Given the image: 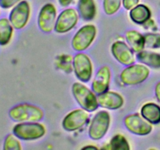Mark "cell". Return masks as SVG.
I'll return each instance as SVG.
<instances>
[{
    "label": "cell",
    "instance_id": "6da1fadb",
    "mask_svg": "<svg viewBox=\"0 0 160 150\" xmlns=\"http://www.w3.org/2000/svg\"><path fill=\"white\" fill-rule=\"evenodd\" d=\"M9 115L12 120L17 122H37L43 118L44 112L34 105L22 103L12 108Z\"/></svg>",
    "mask_w": 160,
    "mask_h": 150
},
{
    "label": "cell",
    "instance_id": "7a4b0ae2",
    "mask_svg": "<svg viewBox=\"0 0 160 150\" xmlns=\"http://www.w3.org/2000/svg\"><path fill=\"white\" fill-rule=\"evenodd\" d=\"M72 92L74 98L82 109L88 112H93L98 109L97 97L85 85L81 83H74L72 86Z\"/></svg>",
    "mask_w": 160,
    "mask_h": 150
},
{
    "label": "cell",
    "instance_id": "3957f363",
    "mask_svg": "<svg viewBox=\"0 0 160 150\" xmlns=\"http://www.w3.org/2000/svg\"><path fill=\"white\" fill-rule=\"evenodd\" d=\"M12 132L22 140H35L45 135V128L37 122H21L14 126Z\"/></svg>",
    "mask_w": 160,
    "mask_h": 150
},
{
    "label": "cell",
    "instance_id": "277c9868",
    "mask_svg": "<svg viewBox=\"0 0 160 150\" xmlns=\"http://www.w3.org/2000/svg\"><path fill=\"white\" fill-rule=\"evenodd\" d=\"M149 73L148 67L142 64H131L122 71L120 80L127 85H135L145 81Z\"/></svg>",
    "mask_w": 160,
    "mask_h": 150
},
{
    "label": "cell",
    "instance_id": "5b68a950",
    "mask_svg": "<svg viewBox=\"0 0 160 150\" xmlns=\"http://www.w3.org/2000/svg\"><path fill=\"white\" fill-rule=\"evenodd\" d=\"M110 123V116L106 111H99L95 114L88 129L89 137L93 140L102 138L107 133Z\"/></svg>",
    "mask_w": 160,
    "mask_h": 150
},
{
    "label": "cell",
    "instance_id": "8992f818",
    "mask_svg": "<svg viewBox=\"0 0 160 150\" xmlns=\"http://www.w3.org/2000/svg\"><path fill=\"white\" fill-rule=\"evenodd\" d=\"M96 35V28L92 24L85 25L78 30L72 39V47L76 51H84L87 49Z\"/></svg>",
    "mask_w": 160,
    "mask_h": 150
},
{
    "label": "cell",
    "instance_id": "52a82bcc",
    "mask_svg": "<svg viewBox=\"0 0 160 150\" xmlns=\"http://www.w3.org/2000/svg\"><path fill=\"white\" fill-rule=\"evenodd\" d=\"M73 70L77 78L83 82L90 81L92 75V63L88 56L78 53L73 58Z\"/></svg>",
    "mask_w": 160,
    "mask_h": 150
},
{
    "label": "cell",
    "instance_id": "ba28073f",
    "mask_svg": "<svg viewBox=\"0 0 160 150\" xmlns=\"http://www.w3.org/2000/svg\"><path fill=\"white\" fill-rule=\"evenodd\" d=\"M124 123L130 132L137 135H147L152 130L151 123L138 113L127 116L124 119Z\"/></svg>",
    "mask_w": 160,
    "mask_h": 150
},
{
    "label": "cell",
    "instance_id": "9c48e42d",
    "mask_svg": "<svg viewBox=\"0 0 160 150\" xmlns=\"http://www.w3.org/2000/svg\"><path fill=\"white\" fill-rule=\"evenodd\" d=\"M56 23V9L52 3H47L41 9L38 23L41 31L49 33L55 29Z\"/></svg>",
    "mask_w": 160,
    "mask_h": 150
},
{
    "label": "cell",
    "instance_id": "30bf717a",
    "mask_svg": "<svg viewBox=\"0 0 160 150\" xmlns=\"http://www.w3.org/2000/svg\"><path fill=\"white\" fill-rule=\"evenodd\" d=\"M30 6L27 1H21L10 12L9 21L14 28L22 29L26 26L30 17Z\"/></svg>",
    "mask_w": 160,
    "mask_h": 150
},
{
    "label": "cell",
    "instance_id": "8fae6325",
    "mask_svg": "<svg viewBox=\"0 0 160 150\" xmlns=\"http://www.w3.org/2000/svg\"><path fill=\"white\" fill-rule=\"evenodd\" d=\"M88 111L78 109L69 112L62 120V128L67 131H74L82 128L88 120Z\"/></svg>",
    "mask_w": 160,
    "mask_h": 150
},
{
    "label": "cell",
    "instance_id": "7c38bea8",
    "mask_svg": "<svg viewBox=\"0 0 160 150\" xmlns=\"http://www.w3.org/2000/svg\"><path fill=\"white\" fill-rule=\"evenodd\" d=\"M78 21V12L73 9H67L59 14L56 20L55 31L57 33H67L73 29Z\"/></svg>",
    "mask_w": 160,
    "mask_h": 150
},
{
    "label": "cell",
    "instance_id": "4fadbf2b",
    "mask_svg": "<svg viewBox=\"0 0 160 150\" xmlns=\"http://www.w3.org/2000/svg\"><path fill=\"white\" fill-rule=\"evenodd\" d=\"M111 51L114 58L123 65H131L135 61L132 49L125 42L120 41L114 42L111 47Z\"/></svg>",
    "mask_w": 160,
    "mask_h": 150
},
{
    "label": "cell",
    "instance_id": "5bb4252c",
    "mask_svg": "<svg viewBox=\"0 0 160 150\" xmlns=\"http://www.w3.org/2000/svg\"><path fill=\"white\" fill-rule=\"evenodd\" d=\"M98 105L108 109H117L123 105V98L119 93L114 92H105L97 96Z\"/></svg>",
    "mask_w": 160,
    "mask_h": 150
},
{
    "label": "cell",
    "instance_id": "9a60e30c",
    "mask_svg": "<svg viewBox=\"0 0 160 150\" xmlns=\"http://www.w3.org/2000/svg\"><path fill=\"white\" fill-rule=\"evenodd\" d=\"M111 72L107 66L101 67L97 72L92 82V89L96 94H102L109 88Z\"/></svg>",
    "mask_w": 160,
    "mask_h": 150
},
{
    "label": "cell",
    "instance_id": "2e32d148",
    "mask_svg": "<svg viewBox=\"0 0 160 150\" xmlns=\"http://www.w3.org/2000/svg\"><path fill=\"white\" fill-rule=\"evenodd\" d=\"M142 116L149 123L157 124L160 123V106L149 102L144 105L141 109Z\"/></svg>",
    "mask_w": 160,
    "mask_h": 150
},
{
    "label": "cell",
    "instance_id": "e0dca14e",
    "mask_svg": "<svg viewBox=\"0 0 160 150\" xmlns=\"http://www.w3.org/2000/svg\"><path fill=\"white\" fill-rule=\"evenodd\" d=\"M131 19L138 24H143L151 17V11L145 5H137L130 12Z\"/></svg>",
    "mask_w": 160,
    "mask_h": 150
},
{
    "label": "cell",
    "instance_id": "ac0fdd59",
    "mask_svg": "<svg viewBox=\"0 0 160 150\" xmlns=\"http://www.w3.org/2000/svg\"><path fill=\"white\" fill-rule=\"evenodd\" d=\"M78 10L81 18L86 21L94 19L96 14V7L94 0H79Z\"/></svg>",
    "mask_w": 160,
    "mask_h": 150
},
{
    "label": "cell",
    "instance_id": "d6986e66",
    "mask_svg": "<svg viewBox=\"0 0 160 150\" xmlns=\"http://www.w3.org/2000/svg\"><path fill=\"white\" fill-rule=\"evenodd\" d=\"M126 39L131 49L135 52H139L145 48V38L138 31H128L126 33Z\"/></svg>",
    "mask_w": 160,
    "mask_h": 150
},
{
    "label": "cell",
    "instance_id": "ffe728a7",
    "mask_svg": "<svg viewBox=\"0 0 160 150\" xmlns=\"http://www.w3.org/2000/svg\"><path fill=\"white\" fill-rule=\"evenodd\" d=\"M137 59L141 62L148 67L160 68V54L159 53L142 50L138 52Z\"/></svg>",
    "mask_w": 160,
    "mask_h": 150
},
{
    "label": "cell",
    "instance_id": "44dd1931",
    "mask_svg": "<svg viewBox=\"0 0 160 150\" xmlns=\"http://www.w3.org/2000/svg\"><path fill=\"white\" fill-rule=\"evenodd\" d=\"M12 28L9 20L0 19V45H6L10 42L13 32Z\"/></svg>",
    "mask_w": 160,
    "mask_h": 150
},
{
    "label": "cell",
    "instance_id": "7402d4cb",
    "mask_svg": "<svg viewBox=\"0 0 160 150\" xmlns=\"http://www.w3.org/2000/svg\"><path fill=\"white\" fill-rule=\"evenodd\" d=\"M109 148L112 150H129L130 146L124 136L117 134L111 139Z\"/></svg>",
    "mask_w": 160,
    "mask_h": 150
},
{
    "label": "cell",
    "instance_id": "603a6c76",
    "mask_svg": "<svg viewBox=\"0 0 160 150\" xmlns=\"http://www.w3.org/2000/svg\"><path fill=\"white\" fill-rule=\"evenodd\" d=\"M123 0H104L103 9L107 15H112L120 9Z\"/></svg>",
    "mask_w": 160,
    "mask_h": 150
},
{
    "label": "cell",
    "instance_id": "cb8c5ba5",
    "mask_svg": "<svg viewBox=\"0 0 160 150\" xmlns=\"http://www.w3.org/2000/svg\"><path fill=\"white\" fill-rule=\"evenodd\" d=\"M145 47L149 48H160V34L148 33L144 35Z\"/></svg>",
    "mask_w": 160,
    "mask_h": 150
},
{
    "label": "cell",
    "instance_id": "d4e9b609",
    "mask_svg": "<svg viewBox=\"0 0 160 150\" xmlns=\"http://www.w3.org/2000/svg\"><path fill=\"white\" fill-rule=\"evenodd\" d=\"M17 136L13 134H9L6 138L4 142V146L3 148L5 150H20L21 145L20 142L17 138Z\"/></svg>",
    "mask_w": 160,
    "mask_h": 150
},
{
    "label": "cell",
    "instance_id": "484cf974",
    "mask_svg": "<svg viewBox=\"0 0 160 150\" xmlns=\"http://www.w3.org/2000/svg\"><path fill=\"white\" fill-rule=\"evenodd\" d=\"M19 2H21V0H0V6L3 9H9L17 4Z\"/></svg>",
    "mask_w": 160,
    "mask_h": 150
},
{
    "label": "cell",
    "instance_id": "4316f807",
    "mask_svg": "<svg viewBox=\"0 0 160 150\" xmlns=\"http://www.w3.org/2000/svg\"><path fill=\"white\" fill-rule=\"evenodd\" d=\"M139 0H123V6L128 10H131V9L138 4Z\"/></svg>",
    "mask_w": 160,
    "mask_h": 150
},
{
    "label": "cell",
    "instance_id": "83f0119b",
    "mask_svg": "<svg viewBox=\"0 0 160 150\" xmlns=\"http://www.w3.org/2000/svg\"><path fill=\"white\" fill-rule=\"evenodd\" d=\"M72 2H73V0H59V4H60L62 6H63V7L68 6Z\"/></svg>",
    "mask_w": 160,
    "mask_h": 150
},
{
    "label": "cell",
    "instance_id": "f1b7e54d",
    "mask_svg": "<svg viewBox=\"0 0 160 150\" xmlns=\"http://www.w3.org/2000/svg\"><path fill=\"white\" fill-rule=\"evenodd\" d=\"M156 98H157L158 101L160 102V82H159L157 84H156Z\"/></svg>",
    "mask_w": 160,
    "mask_h": 150
},
{
    "label": "cell",
    "instance_id": "f546056e",
    "mask_svg": "<svg viewBox=\"0 0 160 150\" xmlns=\"http://www.w3.org/2000/svg\"><path fill=\"white\" fill-rule=\"evenodd\" d=\"M84 149H89V148H91V149H97V147L94 146V145H87V146L84 147Z\"/></svg>",
    "mask_w": 160,
    "mask_h": 150
}]
</instances>
